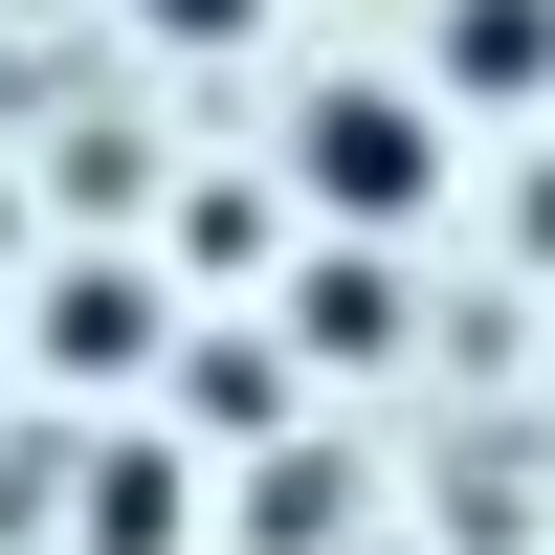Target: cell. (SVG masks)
I'll use <instances>...</instances> for the list:
<instances>
[{
	"label": "cell",
	"instance_id": "obj_1",
	"mask_svg": "<svg viewBox=\"0 0 555 555\" xmlns=\"http://www.w3.org/2000/svg\"><path fill=\"white\" fill-rule=\"evenodd\" d=\"M289 178H311L334 222H400V201L444 178V112H423V89H311V112H289Z\"/></svg>",
	"mask_w": 555,
	"mask_h": 555
},
{
	"label": "cell",
	"instance_id": "obj_2",
	"mask_svg": "<svg viewBox=\"0 0 555 555\" xmlns=\"http://www.w3.org/2000/svg\"><path fill=\"white\" fill-rule=\"evenodd\" d=\"M444 89L533 112V89H555V0H444Z\"/></svg>",
	"mask_w": 555,
	"mask_h": 555
},
{
	"label": "cell",
	"instance_id": "obj_3",
	"mask_svg": "<svg viewBox=\"0 0 555 555\" xmlns=\"http://www.w3.org/2000/svg\"><path fill=\"white\" fill-rule=\"evenodd\" d=\"M44 356H67V378H133V356H156V289H133V267H67V289H44Z\"/></svg>",
	"mask_w": 555,
	"mask_h": 555
},
{
	"label": "cell",
	"instance_id": "obj_4",
	"mask_svg": "<svg viewBox=\"0 0 555 555\" xmlns=\"http://www.w3.org/2000/svg\"><path fill=\"white\" fill-rule=\"evenodd\" d=\"M245 533H267V555H334V533H356V467H334V444H267Z\"/></svg>",
	"mask_w": 555,
	"mask_h": 555
},
{
	"label": "cell",
	"instance_id": "obj_5",
	"mask_svg": "<svg viewBox=\"0 0 555 555\" xmlns=\"http://www.w3.org/2000/svg\"><path fill=\"white\" fill-rule=\"evenodd\" d=\"M289 334H311V356H378V334H400V267H378V245H334V267L289 289Z\"/></svg>",
	"mask_w": 555,
	"mask_h": 555
},
{
	"label": "cell",
	"instance_id": "obj_6",
	"mask_svg": "<svg viewBox=\"0 0 555 555\" xmlns=\"http://www.w3.org/2000/svg\"><path fill=\"white\" fill-rule=\"evenodd\" d=\"M89 555H178V444H112L89 467Z\"/></svg>",
	"mask_w": 555,
	"mask_h": 555
},
{
	"label": "cell",
	"instance_id": "obj_7",
	"mask_svg": "<svg viewBox=\"0 0 555 555\" xmlns=\"http://www.w3.org/2000/svg\"><path fill=\"white\" fill-rule=\"evenodd\" d=\"M133 23H178V44H222V23H267V0H133Z\"/></svg>",
	"mask_w": 555,
	"mask_h": 555
},
{
	"label": "cell",
	"instance_id": "obj_8",
	"mask_svg": "<svg viewBox=\"0 0 555 555\" xmlns=\"http://www.w3.org/2000/svg\"><path fill=\"white\" fill-rule=\"evenodd\" d=\"M512 222H533V267H555V156H533V201H512Z\"/></svg>",
	"mask_w": 555,
	"mask_h": 555
}]
</instances>
